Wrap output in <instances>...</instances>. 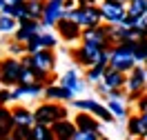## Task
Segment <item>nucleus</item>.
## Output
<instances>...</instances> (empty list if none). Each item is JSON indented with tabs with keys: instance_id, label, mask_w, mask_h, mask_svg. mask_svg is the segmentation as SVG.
<instances>
[{
	"instance_id": "34",
	"label": "nucleus",
	"mask_w": 147,
	"mask_h": 140,
	"mask_svg": "<svg viewBox=\"0 0 147 140\" xmlns=\"http://www.w3.org/2000/svg\"><path fill=\"white\" fill-rule=\"evenodd\" d=\"M98 138H100L98 131H83V129H78L76 133H74L71 140H98Z\"/></svg>"
},
{
	"instance_id": "29",
	"label": "nucleus",
	"mask_w": 147,
	"mask_h": 140,
	"mask_svg": "<svg viewBox=\"0 0 147 140\" xmlns=\"http://www.w3.org/2000/svg\"><path fill=\"white\" fill-rule=\"evenodd\" d=\"M34 138L36 140H56V133L47 125H34Z\"/></svg>"
},
{
	"instance_id": "30",
	"label": "nucleus",
	"mask_w": 147,
	"mask_h": 140,
	"mask_svg": "<svg viewBox=\"0 0 147 140\" xmlns=\"http://www.w3.org/2000/svg\"><path fill=\"white\" fill-rule=\"evenodd\" d=\"M134 56H136L138 65L147 60V38H140V40L136 42V47H134Z\"/></svg>"
},
{
	"instance_id": "6",
	"label": "nucleus",
	"mask_w": 147,
	"mask_h": 140,
	"mask_svg": "<svg viewBox=\"0 0 147 140\" xmlns=\"http://www.w3.org/2000/svg\"><path fill=\"white\" fill-rule=\"evenodd\" d=\"M100 54H102L100 47L92 45V42H85V40L71 51V56H74V60H76V65L83 67V69H89V67H94L96 62H98Z\"/></svg>"
},
{
	"instance_id": "13",
	"label": "nucleus",
	"mask_w": 147,
	"mask_h": 140,
	"mask_svg": "<svg viewBox=\"0 0 147 140\" xmlns=\"http://www.w3.org/2000/svg\"><path fill=\"white\" fill-rule=\"evenodd\" d=\"M58 84L71 89V91L78 96V93H83L85 89H87V84H89V82H87V78H83L76 69H69V71H65V74L58 78Z\"/></svg>"
},
{
	"instance_id": "44",
	"label": "nucleus",
	"mask_w": 147,
	"mask_h": 140,
	"mask_svg": "<svg viewBox=\"0 0 147 140\" xmlns=\"http://www.w3.org/2000/svg\"><path fill=\"white\" fill-rule=\"evenodd\" d=\"M140 116H143V120H145V125H147V111H143Z\"/></svg>"
},
{
	"instance_id": "33",
	"label": "nucleus",
	"mask_w": 147,
	"mask_h": 140,
	"mask_svg": "<svg viewBox=\"0 0 147 140\" xmlns=\"http://www.w3.org/2000/svg\"><path fill=\"white\" fill-rule=\"evenodd\" d=\"M7 54L9 56H25L27 54V49H25V42H20V40H11L9 45H7Z\"/></svg>"
},
{
	"instance_id": "40",
	"label": "nucleus",
	"mask_w": 147,
	"mask_h": 140,
	"mask_svg": "<svg viewBox=\"0 0 147 140\" xmlns=\"http://www.w3.org/2000/svg\"><path fill=\"white\" fill-rule=\"evenodd\" d=\"M0 13H5V16H13V2H7V5L0 9Z\"/></svg>"
},
{
	"instance_id": "10",
	"label": "nucleus",
	"mask_w": 147,
	"mask_h": 140,
	"mask_svg": "<svg viewBox=\"0 0 147 140\" xmlns=\"http://www.w3.org/2000/svg\"><path fill=\"white\" fill-rule=\"evenodd\" d=\"M65 16V0H45V13L40 18V25L45 29L56 27V22Z\"/></svg>"
},
{
	"instance_id": "22",
	"label": "nucleus",
	"mask_w": 147,
	"mask_h": 140,
	"mask_svg": "<svg viewBox=\"0 0 147 140\" xmlns=\"http://www.w3.org/2000/svg\"><path fill=\"white\" fill-rule=\"evenodd\" d=\"M45 13V0H27V18L40 20Z\"/></svg>"
},
{
	"instance_id": "3",
	"label": "nucleus",
	"mask_w": 147,
	"mask_h": 140,
	"mask_svg": "<svg viewBox=\"0 0 147 140\" xmlns=\"http://www.w3.org/2000/svg\"><path fill=\"white\" fill-rule=\"evenodd\" d=\"M63 18H71L76 20L83 29H89V27H98L102 25V11H100V5H87V7H74V9H65V16Z\"/></svg>"
},
{
	"instance_id": "9",
	"label": "nucleus",
	"mask_w": 147,
	"mask_h": 140,
	"mask_svg": "<svg viewBox=\"0 0 147 140\" xmlns=\"http://www.w3.org/2000/svg\"><path fill=\"white\" fill-rule=\"evenodd\" d=\"M56 33L58 38H63L65 42H76V40H83V27L71 18H60L56 22Z\"/></svg>"
},
{
	"instance_id": "24",
	"label": "nucleus",
	"mask_w": 147,
	"mask_h": 140,
	"mask_svg": "<svg viewBox=\"0 0 147 140\" xmlns=\"http://www.w3.org/2000/svg\"><path fill=\"white\" fill-rule=\"evenodd\" d=\"M105 71H107V67H102V65H94L89 67V69H85V78H87V82H100L102 78H105Z\"/></svg>"
},
{
	"instance_id": "21",
	"label": "nucleus",
	"mask_w": 147,
	"mask_h": 140,
	"mask_svg": "<svg viewBox=\"0 0 147 140\" xmlns=\"http://www.w3.org/2000/svg\"><path fill=\"white\" fill-rule=\"evenodd\" d=\"M13 127H16V122H13L11 109H7V104H0V138L11 136Z\"/></svg>"
},
{
	"instance_id": "14",
	"label": "nucleus",
	"mask_w": 147,
	"mask_h": 140,
	"mask_svg": "<svg viewBox=\"0 0 147 140\" xmlns=\"http://www.w3.org/2000/svg\"><path fill=\"white\" fill-rule=\"evenodd\" d=\"M42 96H45V100H51V102H71L76 98V93L63 84H47Z\"/></svg>"
},
{
	"instance_id": "26",
	"label": "nucleus",
	"mask_w": 147,
	"mask_h": 140,
	"mask_svg": "<svg viewBox=\"0 0 147 140\" xmlns=\"http://www.w3.org/2000/svg\"><path fill=\"white\" fill-rule=\"evenodd\" d=\"M107 109H109V111L114 113V118H118V120L127 118V107H125L123 100H109V98H107Z\"/></svg>"
},
{
	"instance_id": "1",
	"label": "nucleus",
	"mask_w": 147,
	"mask_h": 140,
	"mask_svg": "<svg viewBox=\"0 0 147 140\" xmlns=\"http://www.w3.org/2000/svg\"><path fill=\"white\" fill-rule=\"evenodd\" d=\"M22 65L31 67L34 74H36V82L45 84L49 74H54V69H56V54H54V49H40L36 54H25Z\"/></svg>"
},
{
	"instance_id": "25",
	"label": "nucleus",
	"mask_w": 147,
	"mask_h": 140,
	"mask_svg": "<svg viewBox=\"0 0 147 140\" xmlns=\"http://www.w3.org/2000/svg\"><path fill=\"white\" fill-rule=\"evenodd\" d=\"M38 40H40V47L42 49H56L58 45V33H51L49 29H42L38 33Z\"/></svg>"
},
{
	"instance_id": "18",
	"label": "nucleus",
	"mask_w": 147,
	"mask_h": 140,
	"mask_svg": "<svg viewBox=\"0 0 147 140\" xmlns=\"http://www.w3.org/2000/svg\"><path fill=\"white\" fill-rule=\"evenodd\" d=\"M127 133H129V138H138V140H143L147 136V125L140 113L127 118Z\"/></svg>"
},
{
	"instance_id": "39",
	"label": "nucleus",
	"mask_w": 147,
	"mask_h": 140,
	"mask_svg": "<svg viewBox=\"0 0 147 140\" xmlns=\"http://www.w3.org/2000/svg\"><path fill=\"white\" fill-rule=\"evenodd\" d=\"M96 91L100 93V96H105V98H107L111 89H109V87H107V84H105V82H102V80H100V82H96Z\"/></svg>"
},
{
	"instance_id": "32",
	"label": "nucleus",
	"mask_w": 147,
	"mask_h": 140,
	"mask_svg": "<svg viewBox=\"0 0 147 140\" xmlns=\"http://www.w3.org/2000/svg\"><path fill=\"white\" fill-rule=\"evenodd\" d=\"M29 82H36V74H34V69H31V67L22 65L20 76H18V84H29Z\"/></svg>"
},
{
	"instance_id": "41",
	"label": "nucleus",
	"mask_w": 147,
	"mask_h": 140,
	"mask_svg": "<svg viewBox=\"0 0 147 140\" xmlns=\"http://www.w3.org/2000/svg\"><path fill=\"white\" fill-rule=\"evenodd\" d=\"M78 7H87V5H98V0H76Z\"/></svg>"
},
{
	"instance_id": "51",
	"label": "nucleus",
	"mask_w": 147,
	"mask_h": 140,
	"mask_svg": "<svg viewBox=\"0 0 147 140\" xmlns=\"http://www.w3.org/2000/svg\"><path fill=\"white\" fill-rule=\"evenodd\" d=\"M143 140H147V136H145V138H143Z\"/></svg>"
},
{
	"instance_id": "37",
	"label": "nucleus",
	"mask_w": 147,
	"mask_h": 140,
	"mask_svg": "<svg viewBox=\"0 0 147 140\" xmlns=\"http://www.w3.org/2000/svg\"><path fill=\"white\" fill-rule=\"evenodd\" d=\"M107 98H109V100H125V98H127V91H125V89H111Z\"/></svg>"
},
{
	"instance_id": "23",
	"label": "nucleus",
	"mask_w": 147,
	"mask_h": 140,
	"mask_svg": "<svg viewBox=\"0 0 147 140\" xmlns=\"http://www.w3.org/2000/svg\"><path fill=\"white\" fill-rule=\"evenodd\" d=\"M98 100H94V98H74L71 100V107H76L78 111H89L94 113L96 109H98Z\"/></svg>"
},
{
	"instance_id": "8",
	"label": "nucleus",
	"mask_w": 147,
	"mask_h": 140,
	"mask_svg": "<svg viewBox=\"0 0 147 140\" xmlns=\"http://www.w3.org/2000/svg\"><path fill=\"white\" fill-rule=\"evenodd\" d=\"M100 11H102V20H105L107 25H120L123 18L127 16V2H120V0H102Z\"/></svg>"
},
{
	"instance_id": "42",
	"label": "nucleus",
	"mask_w": 147,
	"mask_h": 140,
	"mask_svg": "<svg viewBox=\"0 0 147 140\" xmlns=\"http://www.w3.org/2000/svg\"><path fill=\"white\" fill-rule=\"evenodd\" d=\"M74 7H78L76 0H65V9H74Z\"/></svg>"
},
{
	"instance_id": "35",
	"label": "nucleus",
	"mask_w": 147,
	"mask_h": 140,
	"mask_svg": "<svg viewBox=\"0 0 147 140\" xmlns=\"http://www.w3.org/2000/svg\"><path fill=\"white\" fill-rule=\"evenodd\" d=\"M11 102H16L13 89H9V87H2V89H0V104H11Z\"/></svg>"
},
{
	"instance_id": "2",
	"label": "nucleus",
	"mask_w": 147,
	"mask_h": 140,
	"mask_svg": "<svg viewBox=\"0 0 147 140\" xmlns=\"http://www.w3.org/2000/svg\"><path fill=\"white\" fill-rule=\"evenodd\" d=\"M136 42H138V40H136ZM136 42H120V45L111 47V60H109L111 69H118V71H123V74H129V71L138 65L136 56H134V47H136Z\"/></svg>"
},
{
	"instance_id": "4",
	"label": "nucleus",
	"mask_w": 147,
	"mask_h": 140,
	"mask_svg": "<svg viewBox=\"0 0 147 140\" xmlns=\"http://www.w3.org/2000/svg\"><path fill=\"white\" fill-rule=\"evenodd\" d=\"M34 116H36V125H47V127H51L54 122L67 118V109H65L60 102L45 100V102H40L36 109H34Z\"/></svg>"
},
{
	"instance_id": "17",
	"label": "nucleus",
	"mask_w": 147,
	"mask_h": 140,
	"mask_svg": "<svg viewBox=\"0 0 147 140\" xmlns=\"http://www.w3.org/2000/svg\"><path fill=\"white\" fill-rule=\"evenodd\" d=\"M45 93V84L42 82H29V84H16L13 87V96L18 98H38Z\"/></svg>"
},
{
	"instance_id": "28",
	"label": "nucleus",
	"mask_w": 147,
	"mask_h": 140,
	"mask_svg": "<svg viewBox=\"0 0 147 140\" xmlns=\"http://www.w3.org/2000/svg\"><path fill=\"white\" fill-rule=\"evenodd\" d=\"M18 29V20L13 16H5L0 13V33H13Z\"/></svg>"
},
{
	"instance_id": "20",
	"label": "nucleus",
	"mask_w": 147,
	"mask_h": 140,
	"mask_svg": "<svg viewBox=\"0 0 147 140\" xmlns=\"http://www.w3.org/2000/svg\"><path fill=\"white\" fill-rule=\"evenodd\" d=\"M11 116H13L16 127H34L36 125V116H34V111H29L27 107H13Z\"/></svg>"
},
{
	"instance_id": "19",
	"label": "nucleus",
	"mask_w": 147,
	"mask_h": 140,
	"mask_svg": "<svg viewBox=\"0 0 147 140\" xmlns=\"http://www.w3.org/2000/svg\"><path fill=\"white\" fill-rule=\"evenodd\" d=\"M102 82L107 84L109 89H125V82H127V74H123V71H118V69H111V67H107Z\"/></svg>"
},
{
	"instance_id": "31",
	"label": "nucleus",
	"mask_w": 147,
	"mask_h": 140,
	"mask_svg": "<svg viewBox=\"0 0 147 140\" xmlns=\"http://www.w3.org/2000/svg\"><path fill=\"white\" fill-rule=\"evenodd\" d=\"M11 136L16 140H36L34 138V127H13Z\"/></svg>"
},
{
	"instance_id": "50",
	"label": "nucleus",
	"mask_w": 147,
	"mask_h": 140,
	"mask_svg": "<svg viewBox=\"0 0 147 140\" xmlns=\"http://www.w3.org/2000/svg\"><path fill=\"white\" fill-rule=\"evenodd\" d=\"M129 140H138V138H129Z\"/></svg>"
},
{
	"instance_id": "48",
	"label": "nucleus",
	"mask_w": 147,
	"mask_h": 140,
	"mask_svg": "<svg viewBox=\"0 0 147 140\" xmlns=\"http://www.w3.org/2000/svg\"><path fill=\"white\" fill-rule=\"evenodd\" d=\"M9 2H18V0H9Z\"/></svg>"
},
{
	"instance_id": "5",
	"label": "nucleus",
	"mask_w": 147,
	"mask_h": 140,
	"mask_svg": "<svg viewBox=\"0 0 147 140\" xmlns=\"http://www.w3.org/2000/svg\"><path fill=\"white\" fill-rule=\"evenodd\" d=\"M145 89H147V69L140 67V65H136L127 74V82H125L127 98L136 102L138 98H140V93H145Z\"/></svg>"
},
{
	"instance_id": "45",
	"label": "nucleus",
	"mask_w": 147,
	"mask_h": 140,
	"mask_svg": "<svg viewBox=\"0 0 147 140\" xmlns=\"http://www.w3.org/2000/svg\"><path fill=\"white\" fill-rule=\"evenodd\" d=\"M2 140H16V138H13V136H5Z\"/></svg>"
},
{
	"instance_id": "46",
	"label": "nucleus",
	"mask_w": 147,
	"mask_h": 140,
	"mask_svg": "<svg viewBox=\"0 0 147 140\" xmlns=\"http://www.w3.org/2000/svg\"><path fill=\"white\" fill-rule=\"evenodd\" d=\"M143 67H145V69H147V60H145V62H143Z\"/></svg>"
},
{
	"instance_id": "12",
	"label": "nucleus",
	"mask_w": 147,
	"mask_h": 140,
	"mask_svg": "<svg viewBox=\"0 0 147 140\" xmlns=\"http://www.w3.org/2000/svg\"><path fill=\"white\" fill-rule=\"evenodd\" d=\"M107 22H102L98 27H89V29H83V40L85 42H92V45L100 47V49H107L109 45V38H107Z\"/></svg>"
},
{
	"instance_id": "11",
	"label": "nucleus",
	"mask_w": 147,
	"mask_h": 140,
	"mask_svg": "<svg viewBox=\"0 0 147 140\" xmlns=\"http://www.w3.org/2000/svg\"><path fill=\"white\" fill-rule=\"evenodd\" d=\"M42 25H40V20H31V18H22L18 20V29L13 31V40H20V42H27L31 40L34 36H38L40 31H42Z\"/></svg>"
},
{
	"instance_id": "7",
	"label": "nucleus",
	"mask_w": 147,
	"mask_h": 140,
	"mask_svg": "<svg viewBox=\"0 0 147 140\" xmlns=\"http://www.w3.org/2000/svg\"><path fill=\"white\" fill-rule=\"evenodd\" d=\"M20 69H22V60H18L16 56L2 58L0 60V82H2V87H16Z\"/></svg>"
},
{
	"instance_id": "27",
	"label": "nucleus",
	"mask_w": 147,
	"mask_h": 140,
	"mask_svg": "<svg viewBox=\"0 0 147 140\" xmlns=\"http://www.w3.org/2000/svg\"><path fill=\"white\" fill-rule=\"evenodd\" d=\"M145 11H147V0H129L127 2V16L138 18V16H143Z\"/></svg>"
},
{
	"instance_id": "38",
	"label": "nucleus",
	"mask_w": 147,
	"mask_h": 140,
	"mask_svg": "<svg viewBox=\"0 0 147 140\" xmlns=\"http://www.w3.org/2000/svg\"><path fill=\"white\" fill-rule=\"evenodd\" d=\"M136 109H138L140 113L147 111V91H145V93H140V98L136 100Z\"/></svg>"
},
{
	"instance_id": "47",
	"label": "nucleus",
	"mask_w": 147,
	"mask_h": 140,
	"mask_svg": "<svg viewBox=\"0 0 147 140\" xmlns=\"http://www.w3.org/2000/svg\"><path fill=\"white\" fill-rule=\"evenodd\" d=\"M98 140H107V138H105V136H100V138H98Z\"/></svg>"
},
{
	"instance_id": "49",
	"label": "nucleus",
	"mask_w": 147,
	"mask_h": 140,
	"mask_svg": "<svg viewBox=\"0 0 147 140\" xmlns=\"http://www.w3.org/2000/svg\"><path fill=\"white\" fill-rule=\"evenodd\" d=\"M120 2H129V0H120Z\"/></svg>"
},
{
	"instance_id": "16",
	"label": "nucleus",
	"mask_w": 147,
	"mask_h": 140,
	"mask_svg": "<svg viewBox=\"0 0 147 140\" xmlns=\"http://www.w3.org/2000/svg\"><path fill=\"white\" fill-rule=\"evenodd\" d=\"M74 122H76L78 129H83V131H98L100 133V120L89 111H78L76 118H74Z\"/></svg>"
},
{
	"instance_id": "43",
	"label": "nucleus",
	"mask_w": 147,
	"mask_h": 140,
	"mask_svg": "<svg viewBox=\"0 0 147 140\" xmlns=\"http://www.w3.org/2000/svg\"><path fill=\"white\" fill-rule=\"evenodd\" d=\"M7 2H9V0H0V9H2V7L7 5Z\"/></svg>"
},
{
	"instance_id": "36",
	"label": "nucleus",
	"mask_w": 147,
	"mask_h": 140,
	"mask_svg": "<svg viewBox=\"0 0 147 140\" xmlns=\"http://www.w3.org/2000/svg\"><path fill=\"white\" fill-rule=\"evenodd\" d=\"M25 49H27V54H36V51H40L42 47H40V40H38V36H34L31 40H27V42H25Z\"/></svg>"
},
{
	"instance_id": "15",
	"label": "nucleus",
	"mask_w": 147,
	"mask_h": 140,
	"mask_svg": "<svg viewBox=\"0 0 147 140\" xmlns=\"http://www.w3.org/2000/svg\"><path fill=\"white\" fill-rule=\"evenodd\" d=\"M51 129H54V133H56V140H71L74 133L78 131V127H76V122H74V120L63 118V120L54 122Z\"/></svg>"
}]
</instances>
